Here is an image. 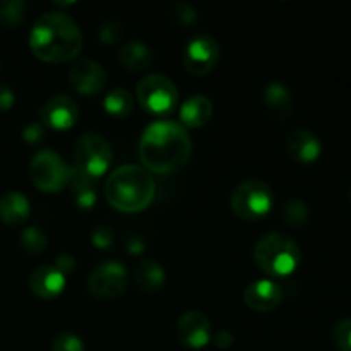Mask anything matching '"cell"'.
<instances>
[{"label": "cell", "instance_id": "obj_1", "mask_svg": "<svg viewBox=\"0 0 351 351\" xmlns=\"http://www.w3.org/2000/svg\"><path fill=\"white\" fill-rule=\"evenodd\" d=\"M192 154V141L182 123L161 120L144 129L139 141V158L147 171L170 175L180 171Z\"/></svg>", "mask_w": 351, "mask_h": 351}, {"label": "cell", "instance_id": "obj_2", "mask_svg": "<svg viewBox=\"0 0 351 351\" xmlns=\"http://www.w3.org/2000/svg\"><path fill=\"white\" fill-rule=\"evenodd\" d=\"M29 48L41 62L64 64L81 53L82 33L65 12H47L31 29Z\"/></svg>", "mask_w": 351, "mask_h": 351}, {"label": "cell", "instance_id": "obj_3", "mask_svg": "<svg viewBox=\"0 0 351 351\" xmlns=\"http://www.w3.org/2000/svg\"><path fill=\"white\" fill-rule=\"evenodd\" d=\"M106 201L122 213H139L149 208L156 195V184L149 171L137 165H123L108 175Z\"/></svg>", "mask_w": 351, "mask_h": 351}, {"label": "cell", "instance_id": "obj_4", "mask_svg": "<svg viewBox=\"0 0 351 351\" xmlns=\"http://www.w3.org/2000/svg\"><path fill=\"white\" fill-rule=\"evenodd\" d=\"M254 261L264 274L283 278L297 271L300 266L302 252L291 237L281 232H269L261 237L254 247Z\"/></svg>", "mask_w": 351, "mask_h": 351}, {"label": "cell", "instance_id": "obj_5", "mask_svg": "<svg viewBox=\"0 0 351 351\" xmlns=\"http://www.w3.org/2000/svg\"><path fill=\"white\" fill-rule=\"evenodd\" d=\"M113 151L108 141L96 132H84L74 144V171L89 180H98L108 171Z\"/></svg>", "mask_w": 351, "mask_h": 351}, {"label": "cell", "instance_id": "obj_6", "mask_svg": "<svg viewBox=\"0 0 351 351\" xmlns=\"http://www.w3.org/2000/svg\"><path fill=\"white\" fill-rule=\"evenodd\" d=\"M273 191L264 182L250 178L240 182L230 195V206L235 216L243 221H257L267 216L273 209Z\"/></svg>", "mask_w": 351, "mask_h": 351}, {"label": "cell", "instance_id": "obj_7", "mask_svg": "<svg viewBox=\"0 0 351 351\" xmlns=\"http://www.w3.org/2000/svg\"><path fill=\"white\" fill-rule=\"evenodd\" d=\"M74 175V168L69 167L55 151H38L29 161V177L34 187L45 194H57L64 191Z\"/></svg>", "mask_w": 351, "mask_h": 351}, {"label": "cell", "instance_id": "obj_8", "mask_svg": "<svg viewBox=\"0 0 351 351\" xmlns=\"http://www.w3.org/2000/svg\"><path fill=\"white\" fill-rule=\"evenodd\" d=\"M136 96L139 105L154 115H167L177 106L178 101L177 86L167 75L161 74L146 75L137 84Z\"/></svg>", "mask_w": 351, "mask_h": 351}, {"label": "cell", "instance_id": "obj_9", "mask_svg": "<svg viewBox=\"0 0 351 351\" xmlns=\"http://www.w3.org/2000/svg\"><path fill=\"white\" fill-rule=\"evenodd\" d=\"M89 295L96 300H113L129 287V273L125 266L117 261H105L89 273L86 281Z\"/></svg>", "mask_w": 351, "mask_h": 351}, {"label": "cell", "instance_id": "obj_10", "mask_svg": "<svg viewBox=\"0 0 351 351\" xmlns=\"http://www.w3.org/2000/svg\"><path fill=\"white\" fill-rule=\"evenodd\" d=\"M219 45L208 34L192 38L184 50V67L192 75H206L218 65Z\"/></svg>", "mask_w": 351, "mask_h": 351}, {"label": "cell", "instance_id": "obj_11", "mask_svg": "<svg viewBox=\"0 0 351 351\" xmlns=\"http://www.w3.org/2000/svg\"><path fill=\"white\" fill-rule=\"evenodd\" d=\"M106 71L99 62L91 58H81L75 62L69 72V82L72 89L79 95L93 96L98 95L106 84Z\"/></svg>", "mask_w": 351, "mask_h": 351}, {"label": "cell", "instance_id": "obj_12", "mask_svg": "<svg viewBox=\"0 0 351 351\" xmlns=\"http://www.w3.org/2000/svg\"><path fill=\"white\" fill-rule=\"evenodd\" d=\"M177 338L182 345L191 350L204 348L213 338L211 322L202 312H185L177 322Z\"/></svg>", "mask_w": 351, "mask_h": 351}, {"label": "cell", "instance_id": "obj_13", "mask_svg": "<svg viewBox=\"0 0 351 351\" xmlns=\"http://www.w3.org/2000/svg\"><path fill=\"white\" fill-rule=\"evenodd\" d=\"M41 122L55 130H67L77 122L79 108L67 95H55L40 108Z\"/></svg>", "mask_w": 351, "mask_h": 351}, {"label": "cell", "instance_id": "obj_14", "mask_svg": "<svg viewBox=\"0 0 351 351\" xmlns=\"http://www.w3.org/2000/svg\"><path fill=\"white\" fill-rule=\"evenodd\" d=\"M285 291L273 280H259L250 283L243 291V304L254 312H271L280 307Z\"/></svg>", "mask_w": 351, "mask_h": 351}, {"label": "cell", "instance_id": "obj_15", "mask_svg": "<svg viewBox=\"0 0 351 351\" xmlns=\"http://www.w3.org/2000/svg\"><path fill=\"white\" fill-rule=\"evenodd\" d=\"M287 153L295 163L311 165L321 156L322 143L317 134L307 129H298L288 136L287 139Z\"/></svg>", "mask_w": 351, "mask_h": 351}, {"label": "cell", "instance_id": "obj_16", "mask_svg": "<svg viewBox=\"0 0 351 351\" xmlns=\"http://www.w3.org/2000/svg\"><path fill=\"white\" fill-rule=\"evenodd\" d=\"M65 276L55 266H38L31 271L29 288L38 298L51 300L65 288Z\"/></svg>", "mask_w": 351, "mask_h": 351}, {"label": "cell", "instance_id": "obj_17", "mask_svg": "<svg viewBox=\"0 0 351 351\" xmlns=\"http://www.w3.org/2000/svg\"><path fill=\"white\" fill-rule=\"evenodd\" d=\"M263 101L267 113L278 122L290 119L293 113V98H291L290 89L280 81H273L266 86Z\"/></svg>", "mask_w": 351, "mask_h": 351}, {"label": "cell", "instance_id": "obj_18", "mask_svg": "<svg viewBox=\"0 0 351 351\" xmlns=\"http://www.w3.org/2000/svg\"><path fill=\"white\" fill-rule=\"evenodd\" d=\"M119 62L129 72H144L153 67V50L143 41H127L119 50Z\"/></svg>", "mask_w": 351, "mask_h": 351}, {"label": "cell", "instance_id": "obj_19", "mask_svg": "<svg viewBox=\"0 0 351 351\" xmlns=\"http://www.w3.org/2000/svg\"><path fill=\"white\" fill-rule=\"evenodd\" d=\"M29 201L21 192L10 191L0 197V221L5 223V225H23L29 218Z\"/></svg>", "mask_w": 351, "mask_h": 351}, {"label": "cell", "instance_id": "obj_20", "mask_svg": "<svg viewBox=\"0 0 351 351\" xmlns=\"http://www.w3.org/2000/svg\"><path fill=\"white\" fill-rule=\"evenodd\" d=\"M213 117L211 99L202 95H194L182 105L180 122L189 129H199L204 127Z\"/></svg>", "mask_w": 351, "mask_h": 351}, {"label": "cell", "instance_id": "obj_21", "mask_svg": "<svg viewBox=\"0 0 351 351\" xmlns=\"http://www.w3.org/2000/svg\"><path fill=\"white\" fill-rule=\"evenodd\" d=\"M134 280H136L139 290L144 291V293H158L160 290H163L167 274H165L161 264H158L154 259H146L141 261L136 266Z\"/></svg>", "mask_w": 351, "mask_h": 351}, {"label": "cell", "instance_id": "obj_22", "mask_svg": "<svg viewBox=\"0 0 351 351\" xmlns=\"http://www.w3.org/2000/svg\"><path fill=\"white\" fill-rule=\"evenodd\" d=\"M71 192L75 206L81 209H93L96 204V187L95 180L81 177L74 171L71 178Z\"/></svg>", "mask_w": 351, "mask_h": 351}, {"label": "cell", "instance_id": "obj_23", "mask_svg": "<svg viewBox=\"0 0 351 351\" xmlns=\"http://www.w3.org/2000/svg\"><path fill=\"white\" fill-rule=\"evenodd\" d=\"M103 108L106 113L117 119H123V117L130 115L134 108V98L127 89L117 88L112 89L108 95L103 99Z\"/></svg>", "mask_w": 351, "mask_h": 351}, {"label": "cell", "instance_id": "obj_24", "mask_svg": "<svg viewBox=\"0 0 351 351\" xmlns=\"http://www.w3.org/2000/svg\"><path fill=\"white\" fill-rule=\"evenodd\" d=\"M26 2L23 0H2L0 2V24L5 27H16L26 16Z\"/></svg>", "mask_w": 351, "mask_h": 351}, {"label": "cell", "instance_id": "obj_25", "mask_svg": "<svg viewBox=\"0 0 351 351\" xmlns=\"http://www.w3.org/2000/svg\"><path fill=\"white\" fill-rule=\"evenodd\" d=\"M308 216H311V209L305 202L298 201H288L287 204L281 208V219L283 223H287L288 226H304L308 221Z\"/></svg>", "mask_w": 351, "mask_h": 351}, {"label": "cell", "instance_id": "obj_26", "mask_svg": "<svg viewBox=\"0 0 351 351\" xmlns=\"http://www.w3.org/2000/svg\"><path fill=\"white\" fill-rule=\"evenodd\" d=\"M19 243L24 249V252L36 256V254H41L47 249V237H45V233L40 228L29 226V228H26L21 233Z\"/></svg>", "mask_w": 351, "mask_h": 351}, {"label": "cell", "instance_id": "obj_27", "mask_svg": "<svg viewBox=\"0 0 351 351\" xmlns=\"http://www.w3.org/2000/svg\"><path fill=\"white\" fill-rule=\"evenodd\" d=\"M332 341L339 351H351V319H343L335 326Z\"/></svg>", "mask_w": 351, "mask_h": 351}, {"label": "cell", "instance_id": "obj_28", "mask_svg": "<svg viewBox=\"0 0 351 351\" xmlns=\"http://www.w3.org/2000/svg\"><path fill=\"white\" fill-rule=\"evenodd\" d=\"M51 351H84V343L72 332H60L51 343Z\"/></svg>", "mask_w": 351, "mask_h": 351}, {"label": "cell", "instance_id": "obj_29", "mask_svg": "<svg viewBox=\"0 0 351 351\" xmlns=\"http://www.w3.org/2000/svg\"><path fill=\"white\" fill-rule=\"evenodd\" d=\"M171 17H173V21L177 24L187 27V26H192V24L195 23V19H197V14H195L194 7L192 5H189V3H185V2H178L171 7Z\"/></svg>", "mask_w": 351, "mask_h": 351}, {"label": "cell", "instance_id": "obj_30", "mask_svg": "<svg viewBox=\"0 0 351 351\" xmlns=\"http://www.w3.org/2000/svg\"><path fill=\"white\" fill-rule=\"evenodd\" d=\"M91 242L93 245L96 247V249L99 250H105V249H110L113 243V232L110 226L106 225H99L96 226L95 230H93L91 233Z\"/></svg>", "mask_w": 351, "mask_h": 351}, {"label": "cell", "instance_id": "obj_31", "mask_svg": "<svg viewBox=\"0 0 351 351\" xmlns=\"http://www.w3.org/2000/svg\"><path fill=\"white\" fill-rule=\"evenodd\" d=\"M122 38V29H120L119 24L106 23L99 27V40L105 45H113L115 41H119Z\"/></svg>", "mask_w": 351, "mask_h": 351}, {"label": "cell", "instance_id": "obj_32", "mask_svg": "<svg viewBox=\"0 0 351 351\" xmlns=\"http://www.w3.org/2000/svg\"><path fill=\"white\" fill-rule=\"evenodd\" d=\"M43 137H45V129H43V125H41V123H38V122L27 123V125L23 129V141H24V143L36 144V143H40Z\"/></svg>", "mask_w": 351, "mask_h": 351}, {"label": "cell", "instance_id": "obj_33", "mask_svg": "<svg viewBox=\"0 0 351 351\" xmlns=\"http://www.w3.org/2000/svg\"><path fill=\"white\" fill-rule=\"evenodd\" d=\"M55 267H57L64 276H67V274H71L75 267L74 257L69 256V254H60V256L57 257V261H55Z\"/></svg>", "mask_w": 351, "mask_h": 351}, {"label": "cell", "instance_id": "obj_34", "mask_svg": "<svg viewBox=\"0 0 351 351\" xmlns=\"http://www.w3.org/2000/svg\"><path fill=\"white\" fill-rule=\"evenodd\" d=\"M14 106V93L7 84L0 82V112H7Z\"/></svg>", "mask_w": 351, "mask_h": 351}, {"label": "cell", "instance_id": "obj_35", "mask_svg": "<svg viewBox=\"0 0 351 351\" xmlns=\"http://www.w3.org/2000/svg\"><path fill=\"white\" fill-rule=\"evenodd\" d=\"M211 339H213V343H215L216 348H219V350H226L233 345V335L232 332L225 331V329H221V331L216 332Z\"/></svg>", "mask_w": 351, "mask_h": 351}, {"label": "cell", "instance_id": "obj_36", "mask_svg": "<svg viewBox=\"0 0 351 351\" xmlns=\"http://www.w3.org/2000/svg\"><path fill=\"white\" fill-rule=\"evenodd\" d=\"M350 202H351V191H350Z\"/></svg>", "mask_w": 351, "mask_h": 351}]
</instances>
